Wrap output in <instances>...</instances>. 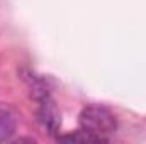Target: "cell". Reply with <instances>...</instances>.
<instances>
[{
  "label": "cell",
  "instance_id": "obj_1",
  "mask_svg": "<svg viewBox=\"0 0 146 144\" xmlns=\"http://www.w3.org/2000/svg\"><path fill=\"white\" fill-rule=\"evenodd\" d=\"M80 127L94 136H99L107 141V136H110L115 127L117 120L114 114L109 108L100 107V105H88L80 112Z\"/></svg>",
  "mask_w": 146,
  "mask_h": 144
},
{
  "label": "cell",
  "instance_id": "obj_2",
  "mask_svg": "<svg viewBox=\"0 0 146 144\" xmlns=\"http://www.w3.org/2000/svg\"><path fill=\"white\" fill-rule=\"evenodd\" d=\"M39 120L41 124L48 129L49 134H54L60 131L61 127V117H60V112H58V107L54 105V102L46 97L42 100H39Z\"/></svg>",
  "mask_w": 146,
  "mask_h": 144
},
{
  "label": "cell",
  "instance_id": "obj_3",
  "mask_svg": "<svg viewBox=\"0 0 146 144\" xmlns=\"http://www.w3.org/2000/svg\"><path fill=\"white\" fill-rule=\"evenodd\" d=\"M17 127V115L7 105L0 104V143L9 141Z\"/></svg>",
  "mask_w": 146,
  "mask_h": 144
},
{
  "label": "cell",
  "instance_id": "obj_4",
  "mask_svg": "<svg viewBox=\"0 0 146 144\" xmlns=\"http://www.w3.org/2000/svg\"><path fill=\"white\" fill-rule=\"evenodd\" d=\"M60 141H66V143H106V139L94 136L87 131H78L75 134H65V136H58Z\"/></svg>",
  "mask_w": 146,
  "mask_h": 144
}]
</instances>
